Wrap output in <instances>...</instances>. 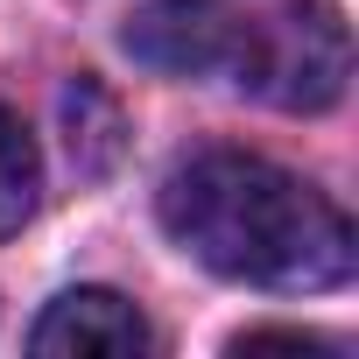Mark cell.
Returning <instances> with one entry per match:
<instances>
[{
  "label": "cell",
  "mask_w": 359,
  "mask_h": 359,
  "mask_svg": "<svg viewBox=\"0 0 359 359\" xmlns=\"http://www.w3.org/2000/svg\"><path fill=\"white\" fill-rule=\"evenodd\" d=\"M162 226L191 261L247 289L310 296L352 275V219L296 169L247 148H205L176 162L162 184Z\"/></svg>",
  "instance_id": "cell-1"
},
{
  "label": "cell",
  "mask_w": 359,
  "mask_h": 359,
  "mask_svg": "<svg viewBox=\"0 0 359 359\" xmlns=\"http://www.w3.org/2000/svg\"><path fill=\"white\" fill-rule=\"evenodd\" d=\"M226 71L282 113H324L352 85V29L331 0H282L233 29Z\"/></svg>",
  "instance_id": "cell-2"
},
{
  "label": "cell",
  "mask_w": 359,
  "mask_h": 359,
  "mask_svg": "<svg viewBox=\"0 0 359 359\" xmlns=\"http://www.w3.org/2000/svg\"><path fill=\"white\" fill-rule=\"evenodd\" d=\"M155 331L120 289H64L29 331L36 359H141Z\"/></svg>",
  "instance_id": "cell-3"
},
{
  "label": "cell",
  "mask_w": 359,
  "mask_h": 359,
  "mask_svg": "<svg viewBox=\"0 0 359 359\" xmlns=\"http://www.w3.org/2000/svg\"><path fill=\"white\" fill-rule=\"evenodd\" d=\"M233 15L219 0H148V8L127 22V50L148 64V71H212L226 64L233 50Z\"/></svg>",
  "instance_id": "cell-4"
},
{
  "label": "cell",
  "mask_w": 359,
  "mask_h": 359,
  "mask_svg": "<svg viewBox=\"0 0 359 359\" xmlns=\"http://www.w3.org/2000/svg\"><path fill=\"white\" fill-rule=\"evenodd\" d=\"M36 191H43V155H36V134H29L8 106H0V240L29 226Z\"/></svg>",
  "instance_id": "cell-5"
},
{
  "label": "cell",
  "mask_w": 359,
  "mask_h": 359,
  "mask_svg": "<svg viewBox=\"0 0 359 359\" xmlns=\"http://www.w3.org/2000/svg\"><path fill=\"white\" fill-rule=\"evenodd\" d=\"M64 120H71V162H78V169H106L113 148H120V113H113V99H106L92 78H78V85L64 92Z\"/></svg>",
  "instance_id": "cell-6"
}]
</instances>
